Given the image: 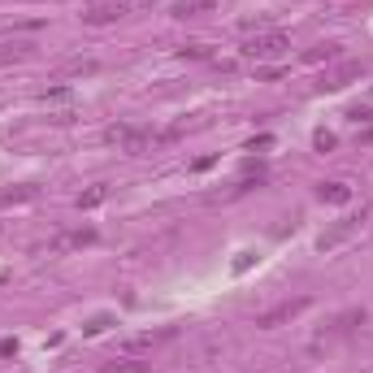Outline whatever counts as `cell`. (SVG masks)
<instances>
[{
	"mask_svg": "<svg viewBox=\"0 0 373 373\" xmlns=\"http://www.w3.org/2000/svg\"><path fill=\"white\" fill-rule=\"evenodd\" d=\"M269 143H273V139H269V135H256V139H252V143H248V152H256V148H269Z\"/></svg>",
	"mask_w": 373,
	"mask_h": 373,
	"instance_id": "18",
	"label": "cell"
},
{
	"mask_svg": "<svg viewBox=\"0 0 373 373\" xmlns=\"http://www.w3.org/2000/svg\"><path fill=\"white\" fill-rule=\"evenodd\" d=\"M313 143H317L321 152H326V148H334V135H330V131H317V139H313Z\"/></svg>",
	"mask_w": 373,
	"mask_h": 373,
	"instance_id": "16",
	"label": "cell"
},
{
	"mask_svg": "<svg viewBox=\"0 0 373 373\" xmlns=\"http://www.w3.org/2000/svg\"><path fill=\"white\" fill-rule=\"evenodd\" d=\"M87 5H104V0H87Z\"/></svg>",
	"mask_w": 373,
	"mask_h": 373,
	"instance_id": "21",
	"label": "cell"
},
{
	"mask_svg": "<svg viewBox=\"0 0 373 373\" xmlns=\"http://www.w3.org/2000/svg\"><path fill=\"white\" fill-rule=\"evenodd\" d=\"M321 200H330V204H347V200H352V187H347V183H321Z\"/></svg>",
	"mask_w": 373,
	"mask_h": 373,
	"instance_id": "9",
	"label": "cell"
},
{
	"mask_svg": "<svg viewBox=\"0 0 373 373\" xmlns=\"http://www.w3.org/2000/svg\"><path fill=\"white\" fill-rule=\"evenodd\" d=\"M213 0H178L174 5V18H196V13H208Z\"/></svg>",
	"mask_w": 373,
	"mask_h": 373,
	"instance_id": "8",
	"label": "cell"
},
{
	"mask_svg": "<svg viewBox=\"0 0 373 373\" xmlns=\"http://www.w3.org/2000/svg\"><path fill=\"white\" fill-rule=\"evenodd\" d=\"M100 66H95V61H70L66 70H61V78H78V74H95Z\"/></svg>",
	"mask_w": 373,
	"mask_h": 373,
	"instance_id": "13",
	"label": "cell"
},
{
	"mask_svg": "<svg viewBox=\"0 0 373 373\" xmlns=\"http://www.w3.org/2000/svg\"><path fill=\"white\" fill-rule=\"evenodd\" d=\"M252 256H256V252H243L239 261H235V273H243V269H248V265H252Z\"/></svg>",
	"mask_w": 373,
	"mask_h": 373,
	"instance_id": "19",
	"label": "cell"
},
{
	"mask_svg": "<svg viewBox=\"0 0 373 373\" xmlns=\"http://www.w3.org/2000/svg\"><path fill=\"white\" fill-rule=\"evenodd\" d=\"M87 243H95V230L87 226V230H66L57 235L53 243H48V252H70V248H87Z\"/></svg>",
	"mask_w": 373,
	"mask_h": 373,
	"instance_id": "5",
	"label": "cell"
},
{
	"mask_svg": "<svg viewBox=\"0 0 373 373\" xmlns=\"http://www.w3.org/2000/svg\"><path fill=\"white\" fill-rule=\"evenodd\" d=\"M291 48V39L282 35V30H261L256 39L243 44V57H252V61H273V57H282Z\"/></svg>",
	"mask_w": 373,
	"mask_h": 373,
	"instance_id": "1",
	"label": "cell"
},
{
	"mask_svg": "<svg viewBox=\"0 0 373 373\" xmlns=\"http://www.w3.org/2000/svg\"><path fill=\"white\" fill-rule=\"evenodd\" d=\"M356 226H361V217H343V221H338L330 235H321V252H326V248H334V243H343V239L356 230Z\"/></svg>",
	"mask_w": 373,
	"mask_h": 373,
	"instance_id": "6",
	"label": "cell"
},
{
	"mask_svg": "<svg viewBox=\"0 0 373 373\" xmlns=\"http://www.w3.org/2000/svg\"><path fill=\"white\" fill-rule=\"evenodd\" d=\"M26 200H35V187H13V191H0V208H5V204H26Z\"/></svg>",
	"mask_w": 373,
	"mask_h": 373,
	"instance_id": "11",
	"label": "cell"
},
{
	"mask_svg": "<svg viewBox=\"0 0 373 373\" xmlns=\"http://www.w3.org/2000/svg\"><path fill=\"white\" fill-rule=\"evenodd\" d=\"M183 57H208V48H204V44H187Z\"/></svg>",
	"mask_w": 373,
	"mask_h": 373,
	"instance_id": "17",
	"label": "cell"
},
{
	"mask_svg": "<svg viewBox=\"0 0 373 373\" xmlns=\"http://www.w3.org/2000/svg\"><path fill=\"white\" fill-rule=\"evenodd\" d=\"M126 13H131V0H113V5H87L83 22H87V26H104V22L126 18Z\"/></svg>",
	"mask_w": 373,
	"mask_h": 373,
	"instance_id": "4",
	"label": "cell"
},
{
	"mask_svg": "<svg viewBox=\"0 0 373 373\" xmlns=\"http://www.w3.org/2000/svg\"><path fill=\"white\" fill-rule=\"evenodd\" d=\"M361 139H365V143H373V126H369V131H365V135H361Z\"/></svg>",
	"mask_w": 373,
	"mask_h": 373,
	"instance_id": "20",
	"label": "cell"
},
{
	"mask_svg": "<svg viewBox=\"0 0 373 373\" xmlns=\"http://www.w3.org/2000/svg\"><path fill=\"white\" fill-rule=\"evenodd\" d=\"M352 78H361V61H347L343 70H334V74L326 78V87H330V91H338V87H347Z\"/></svg>",
	"mask_w": 373,
	"mask_h": 373,
	"instance_id": "7",
	"label": "cell"
},
{
	"mask_svg": "<svg viewBox=\"0 0 373 373\" xmlns=\"http://www.w3.org/2000/svg\"><path fill=\"white\" fill-rule=\"evenodd\" d=\"M13 57H30V44H22V39H0V61H13Z\"/></svg>",
	"mask_w": 373,
	"mask_h": 373,
	"instance_id": "10",
	"label": "cell"
},
{
	"mask_svg": "<svg viewBox=\"0 0 373 373\" xmlns=\"http://www.w3.org/2000/svg\"><path fill=\"white\" fill-rule=\"evenodd\" d=\"M104 143H113V148H122V152H143V148L156 143V139H152L148 131H139V126H109Z\"/></svg>",
	"mask_w": 373,
	"mask_h": 373,
	"instance_id": "2",
	"label": "cell"
},
{
	"mask_svg": "<svg viewBox=\"0 0 373 373\" xmlns=\"http://www.w3.org/2000/svg\"><path fill=\"white\" fill-rule=\"evenodd\" d=\"M104 196H109V187L100 183V187H91V191H83V196H78V208H95Z\"/></svg>",
	"mask_w": 373,
	"mask_h": 373,
	"instance_id": "12",
	"label": "cell"
},
{
	"mask_svg": "<svg viewBox=\"0 0 373 373\" xmlns=\"http://www.w3.org/2000/svg\"><path fill=\"white\" fill-rule=\"evenodd\" d=\"M304 308H308V300H304V295H300V300H282V304H273L269 313H261V317H256V326H261V330H273V326H282V321L300 317Z\"/></svg>",
	"mask_w": 373,
	"mask_h": 373,
	"instance_id": "3",
	"label": "cell"
},
{
	"mask_svg": "<svg viewBox=\"0 0 373 373\" xmlns=\"http://www.w3.org/2000/svg\"><path fill=\"white\" fill-rule=\"evenodd\" d=\"M334 57H338V48H334V44H321V48H313L304 61H334Z\"/></svg>",
	"mask_w": 373,
	"mask_h": 373,
	"instance_id": "14",
	"label": "cell"
},
{
	"mask_svg": "<svg viewBox=\"0 0 373 373\" xmlns=\"http://www.w3.org/2000/svg\"><path fill=\"white\" fill-rule=\"evenodd\" d=\"M109 326H113L109 317H95V321H87V326H83V334H100V330H109Z\"/></svg>",
	"mask_w": 373,
	"mask_h": 373,
	"instance_id": "15",
	"label": "cell"
}]
</instances>
